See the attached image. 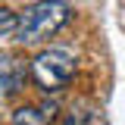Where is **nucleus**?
Wrapping results in <instances>:
<instances>
[{"label":"nucleus","instance_id":"nucleus-1","mask_svg":"<svg viewBox=\"0 0 125 125\" xmlns=\"http://www.w3.org/2000/svg\"><path fill=\"white\" fill-rule=\"evenodd\" d=\"M69 3H62V0H38V3H31L25 13H19V22H16V41H22V44H38V41H44L50 34H56V31L69 22Z\"/></svg>","mask_w":125,"mask_h":125},{"label":"nucleus","instance_id":"nucleus-4","mask_svg":"<svg viewBox=\"0 0 125 125\" xmlns=\"http://www.w3.org/2000/svg\"><path fill=\"white\" fill-rule=\"evenodd\" d=\"M16 22L19 16L13 10H0V34H16Z\"/></svg>","mask_w":125,"mask_h":125},{"label":"nucleus","instance_id":"nucleus-3","mask_svg":"<svg viewBox=\"0 0 125 125\" xmlns=\"http://www.w3.org/2000/svg\"><path fill=\"white\" fill-rule=\"evenodd\" d=\"M53 106H19L13 113L16 125H50L53 122Z\"/></svg>","mask_w":125,"mask_h":125},{"label":"nucleus","instance_id":"nucleus-2","mask_svg":"<svg viewBox=\"0 0 125 125\" xmlns=\"http://www.w3.org/2000/svg\"><path fill=\"white\" fill-rule=\"evenodd\" d=\"M31 75L44 91H60L75 75V56L66 53V50H56V47L41 50L31 62Z\"/></svg>","mask_w":125,"mask_h":125}]
</instances>
